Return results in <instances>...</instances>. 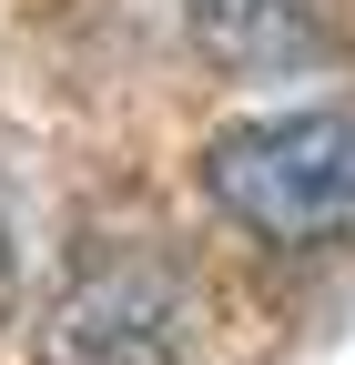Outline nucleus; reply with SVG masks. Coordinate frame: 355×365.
Wrapping results in <instances>:
<instances>
[{
  "label": "nucleus",
  "mask_w": 355,
  "mask_h": 365,
  "mask_svg": "<svg viewBox=\"0 0 355 365\" xmlns=\"http://www.w3.org/2000/svg\"><path fill=\"white\" fill-rule=\"evenodd\" d=\"M203 193L264 244H335V234H355V102L213 132L203 143Z\"/></svg>",
  "instance_id": "1"
},
{
  "label": "nucleus",
  "mask_w": 355,
  "mask_h": 365,
  "mask_svg": "<svg viewBox=\"0 0 355 365\" xmlns=\"http://www.w3.org/2000/svg\"><path fill=\"white\" fill-rule=\"evenodd\" d=\"M183 355H193V294L163 254L81 264L41 325V365H183Z\"/></svg>",
  "instance_id": "2"
},
{
  "label": "nucleus",
  "mask_w": 355,
  "mask_h": 365,
  "mask_svg": "<svg viewBox=\"0 0 355 365\" xmlns=\"http://www.w3.org/2000/svg\"><path fill=\"white\" fill-rule=\"evenodd\" d=\"M193 11V41L224 71H304L325 61V0H183Z\"/></svg>",
  "instance_id": "3"
},
{
  "label": "nucleus",
  "mask_w": 355,
  "mask_h": 365,
  "mask_svg": "<svg viewBox=\"0 0 355 365\" xmlns=\"http://www.w3.org/2000/svg\"><path fill=\"white\" fill-rule=\"evenodd\" d=\"M11 294H21V274H11V234H0V325H11Z\"/></svg>",
  "instance_id": "4"
}]
</instances>
